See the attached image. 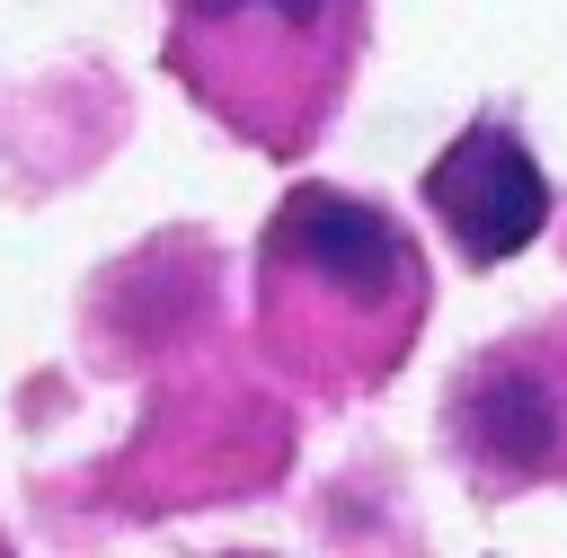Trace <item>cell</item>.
<instances>
[{"mask_svg":"<svg viewBox=\"0 0 567 558\" xmlns=\"http://www.w3.org/2000/svg\"><path fill=\"white\" fill-rule=\"evenodd\" d=\"M452 434H461L470 469L496 487L567 469V337L478 354L452 390Z\"/></svg>","mask_w":567,"mask_h":558,"instance_id":"3957f363","label":"cell"},{"mask_svg":"<svg viewBox=\"0 0 567 558\" xmlns=\"http://www.w3.org/2000/svg\"><path fill=\"white\" fill-rule=\"evenodd\" d=\"M425 310L408 230L337 186H301L266 230V328L310 372H381Z\"/></svg>","mask_w":567,"mask_h":558,"instance_id":"6da1fadb","label":"cell"},{"mask_svg":"<svg viewBox=\"0 0 567 558\" xmlns=\"http://www.w3.org/2000/svg\"><path fill=\"white\" fill-rule=\"evenodd\" d=\"M346 44V0H177L186 71L257 133H301Z\"/></svg>","mask_w":567,"mask_h":558,"instance_id":"7a4b0ae2","label":"cell"},{"mask_svg":"<svg viewBox=\"0 0 567 558\" xmlns=\"http://www.w3.org/2000/svg\"><path fill=\"white\" fill-rule=\"evenodd\" d=\"M425 195L443 213V230L461 239L470 266H496V257H523L549 221V177L540 159L505 133V124H470L434 168H425Z\"/></svg>","mask_w":567,"mask_h":558,"instance_id":"277c9868","label":"cell"}]
</instances>
